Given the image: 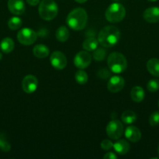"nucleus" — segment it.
I'll list each match as a JSON object with an SVG mask.
<instances>
[{"label":"nucleus","instance_id":"30","mask_svg":"<svg viewBox=\"0 0 159 159\" xmlns=\"http://www.w3.org/2000/svg\"><path fill=\"white\" fill-rule=\"evenodd\" d=\"M110 71L108 70L105 69V68H103V69L99 70L98 71V75L101 78V79H107L110 78Z\"/></svg>","mask_w":159,"mask_h":159},{"label":"nucleus","instance_id":"13","mask_svg":"<svg viewBox=\"0 0 159 159\" xmlns=\"http://www.w3.org/2000/svg\"><path fill=\"white\" fill-rule=\"evenodd\" d=\"M143 17L147 23H157L159 22V8L156 6L147 8L143 12Z\"/></svg>","mask_w":159,"mask_h":159},{"label":"nucleus","instance_id":"15","mask_svg":"<svg viewBox=\"0 0 159 159\" xmlns=\"http://www.w3.org/2000/svg\"><path fill=\"white\" fill-rule=\"evenodd\" d=\"M113 148L115 149V152L120 155H126L129 152L130 149L129 144L125 140H118L116 142L114 143Z\"/></svg>","mask_w":159,"mask_h":159},{"label":"nucleus","instance_id":"24","mask_svg":"<svg viewBox=\"0 0 159 159\" xmlns=\"http://www.w3.org/2000/svg\"><path fill=\"white\" fill-rule=\"evenodd\" d=\"M22 20L18 16H13L8 21V26L12 30H16L21 27Z\"/></svg>","mask_w":159,"mask_h":159},{"label":"nucleus","instance_id":"6","mask_svg":"<svg viewBox=\"0 0 159 159\" xmlns=\"http://www.w3.org/2000/svg\"><path fill=\"white\" fill-rule=\"evenodd\" d=\"M124 127L122 122L118 120H112L106 127V133L108 138L112 140H118L123 135Z\"/></svg>","mask_w":159,"mask_h":159},{"label":"nucleus","instance_id":"11","mask_svg":"<svg viewBox=\"0 0 159 159\" xmlns=\"http://www.w3.org/2000/svg\"><path fill=\"white\" fill-rule=\"evenodd\" d=\"M125 86V80L123 77L119 75H114L109 78L108 82V89L111 93H118Z\"/></svg>","mask_w":159,"mask_h":159},{"label":"nucleus","instance_id":"34","mask_svg":"<svg viewBox=\"0 0 159 159\" xmlns=\"http://www.w3.org/2000/svg\"><path fill=\"white\" fill-rule=\"evenodd\" d=\"M2 53L0 52V60H2Z\"/></svg>","mask_w":159,"mask_h":159},{"label":"nucleus","instance_id":"26","mask_svg":"<svg viewBox=\"0 0 159 159\" xmlns=\"http://www.w3.org/2000/svg\"><path fill=\"white\" fill-rule=\"evenodd\" d=\"M11 149V145L2 134H0V150L2 152H8Z\"/></svg>","mask_w":159,"mask_h":159},{"label":"nucleus","instance_id":"36","mask_svg":"<svg viewBox=\"0 0 159 159\" xmlns=\"http://www.w3.org/2000/svg\"><path fill=\"white\" fill-rule=\"evenodd\" d=\"M157 152H158V155H159V144H158V148H157Z\"/></svg>","mask_w":159,"mask_h":159},{"label":"nucleus","instance_id":"28","mask_svg":"<svg viewBox=\"0 0 159 159\" xmlns=\"http://www.w3.org/2000/svg\"><path fill=\"white\" fill-rule=\"evenodd\" d=\"M149 124L152 127H155V126L159 124V112L156 111L151 113V116L149 117Z\"/></svg>","mask_w":159,"mask_h":159},{"label":"nucleus","instance_id":"10","mask_svg":"<svg viewBox=\"0 0 159 159\" xmlns=\"http://www.w3.org/2000/svg\"><path fill=\"white\" fill-rule=\"evenodd\" d=\"M37 85H38L37 79L32 75L25 76L22 81V89L25 93L28 94L34 93L37 90Z\"/></svg>","mask_w":159,"mask_h":159},{"label":"nucleus","instance_id":"20","mask_svg":"<svg viewBox=\"0 0 159 159\" xmlns=\"http://www.w3.org/2000/svg\"><path fill=\"white\" fill-rule=\"evenodd\" d=\"M56 39L59 42H65L70 37V31L65 26H59L55 32Z\"/></svg>","mask_w":159,"mask_h":159},{"label":"nucleus","instance_id":"7","mask_svg":"<svg viewBox=\"0 0 159 159\" xmlns=\"http://www.w3.org/2000/svg\"><path fill=\"white\" fill-rule=\"evenodd\" d=\"M37 38V35L35 31L30 28H23L20 30L17 34V40L21 44L31 45L36 41Z\"/></svg>","mask_w":159,"mask_h":159},{"label":"nucleus","instance_id":"29","mask_svg":"<svg viewBox=\"0 0 159 159\" xmlns=\"http://www.w3.org/2000/svg\"><path fill=\"white\" fill-rule=\"evenodd\" d=\"M113 143L108 139H104L101 141V147L103 150L104 151H109L112 148H113Z\"/></svg>","mask_w":159,"mask_h":159},{"label":"nucleus","instance_id":"3","mask_svg":"<svg viewBox=\"0 0 159 159\" xmlns=\"http://www.w3.org/2000/svg\"><path fill=\"white\" fill-rule=\"evenodd\" d=\"M108 66L112 72L121 74L127 68V60L121 53L113 52L108 57Z\"/></svg>","mask_w":159,"mask_h":159},{"label":"nucleus","instance_id":"31","mask_svg":"<svg viewBox=\"0 0 159 159\" xmlns=\"http://www.w3.org/2000/svg\"><path fill=\"white\" fill-rule=\"evenodd\" d=\"M118 157L113 152H108L105 155L103 156V158L104 159H116Z\"/></svg>","mask_w":159,"mask_h":159},{"label":"nucleus","instance_id":"25","mask_svg":"<svg viewBox=\"0 0 159 159\" xmlns=\"http://www.w3.org/2000/svg\"><path fill=\"white\" fill-rule=\"evenodd\" d=\"M75 79H76V82L80 85H84L87 82L88 75L85 71H83V69H80L75 74Z\"/></svg>","mask_w":159,"mask_h":159},{"label":"nucleus","instance_id":"18","mask_svg":"<svg viewBox=\"0 0 159 159\" xmlns=\"http://www.w3.org/2000/svg\"><path fill=\"white\" fill-rule=\"evenodd\" d=\"M33 53L37 58H45L49 54V49L45 44H37L33 49Z\"/></svg>","mask_w":159,"mask_h":159},{"label":"nucleus","instance_id":"12","mask_svg":"<svg viewBox=\"0 0 159 159\" xmlns=\"http://www.w3.org/2000/svg\"><path fill=\"white\" fill-rule=\"evenodd\" d=\"M8 9L14 15H22L25 11L24 2L23 0H9Z\"/></svg>","mask_w":159,"mask_h":159},{"label":"nucleus","instance_id":"14","mask_svg":"<svg viewBox=\"0 0 159 159\" xmlns=\"http://www.w3.org/2000/svg\"><path fill=\"white\" fill-rule=\"evenodd\" d=\"M125 137L131 142H138L141 138V132L134 126H129L125 130Z\"/></svg>","mask_w":159,"mask_h":159},{"label":"nucleus","instance_id":"4","mask_svg":"<svg viewBox=\"0 0 159 159\" xmlns=\"http://www.w3.org/2000/svg\"><path fill=\"white\" fill-rule=\"evenodd\" d=\"M59 8L54 0H42L39 4L38 12L41 18L49 21L55 18Z\"/></svg>","mask_w":159,"mask_h":159},{"label":"nucleus","instance_id":"21","mask_svg":"<svg viewBox=\"0 0 159 159\" xmlns=\"http://www.w3.org/2000/svg\"><path fill=\"white\" fill-rule=\"evenodd\" d=\"M98 39L94 37H88L83 43V48L87 51H94L98 47Z\"/></svg>","mask_w":159,"mask_h":159},{"label":"nucleus","instance_id":"5","mask_svg":"<svg viewBox=\"0 0 159 159\" xmlns=\"http://www.w3.org/2000/svg\"><path fill=\"white\" fill-rule=\"evenodd\" d=\"M126 16V9L122 4L114 2L107 8L105 18L110 23H116L121 22Z\"/></svg>","mask_w":159,"mask_h":159},{"label":"nucleus","instance_id":"33","mask_svg":"<svg viewBox=\"0 0 159 159\" xmlns=\"http://www.w3.org/2000/svg\"><path fill=\"white\" fill-rule=\"evenodd\" d=\"M75 1L78 3H84V2H86L87 0H75Z\"/></svg>","mask_w":159,"mask_h":159},{"label":"nucleus","instance_id":"37","mask_svg":"<svg viewBox=\"0 0 159 159\" xmlns=\"http://www.w3.org/2000/svg\"><path fill=\"white\" fill-rule=\"evenodd\" d=\"M112 1H119V0H112Z\"/></svg>","mask_w":159,"mask_h":159},{"label":"nucleus","instance_id":"2","mask_svg":"<svg viewBox=\"0 0 159 159\" xmlns=\"http://www.w3.org/2000/svg\"><path fill=\"white\" fill-rule=\"evenodd\" d=\"M87 23V13L83 8L73 9L66 17V23L69 27L76 31L84 29Z\"/></svg>","mask_w":159,"mask_h":159},{"label":"nucleus","instance_id":"27","mask_svg":"<svg viewBox=\"0 0 159 159\" xmlns=\"http://www.w3.org/2000/svg\"><path fill=\"white\" fill-rule=\"evenodd\" d=\"M147 88L148 91L151 93H155L159 89V80L157 79H151L149 82H147Z\"/></svg>","mask_w":159,"mask_h":159},{"label":"nucleus","instance_id":"8","mask_svg":"<svg viewBox=\"0 0 159 159\" xmlns=\"http://www.w3.org/2000/svg\"><path fill=\"white\" fill-rule=\"evenodd\" d=\"M92 57L88 51H82L78 52L75 55L73 59L74 65L79 69H84L87 68L91 63Z\"/></svg>","mask_w":159,"mask_h":159},{"label":"nucleus","instance_id":"1","mask_svg":"<svg viewBox=\"0 0 159 159\" xmlns=\"http://www.w3.org/2000/svg\"><path fill=\"white\" fill-rule=\"evenodd\" d=\"M120 31L116 26H107L101 29L98 34V43L104 48H110L118 42L120 39Z\"/></svg>","mask_w":159,"mask_h":159},{"label":"nucleus","instance_id":"32","mask_svg":"<svg viewBox=\"0 0 159 159\" xmlns=\"http://www.w3.org/2000/svg\"><path fill=\"white\" fill-rule=\"evenodd\" d=\"M26 1L27 2V4L32 6H35L40 3V0H26Z\"/></svg>","mask_w":159,"mask_h":159},{"label":"nucleus","instance_id":"16","mask_svg":"<svg viewBox=\"0 0 159 159\" xmlns=\"http://www.w3.org/2000/svg\"><path fill=\"white\" fill-rule=\"evenodd\" d=\"M131 99L136 102H140L145 97L144 90L140 86H134L130 92Z\"/></svg>","mask_w":159,"mask_h":159},{"label":"nucleus","instance_id":"22","mask_svg":"<svg viewBox=\"0 0 159 159\" xmlns=\"http://www.w3.org/2000/svg\"><path fill=\"white\" fill-rule=\"evenodd\" d=\"M122 121L126 124H132L137 120V114L132 110H126L122 114Z\"/></svg>","mask_w":159,"mask_h":159},{"label":"nucleus","instance_id":"9","mask_svg":"<svg viewBox=\"0 0 159 159\" xmlns=\"http://www.w3.org/2000/svg\"><path fill=\"white\" fill-rule=\"evenodd\" d=\"M50 62L53 68L62 70L67 65V59L65 54L61 51H54L50 56Z\"/></svg>","mask_w":159,"mask_h":159},{"label":"nucleus","instance_id":"35","mask_svg":"<svg viewBox=\"0 0 159 159\" xmlns=\"http://www.w3.org/2000/svg\"><path fill=\"white\" fill-rule=\"evenodd\" d=\"M148 1H150V2H155V1H157V0H148Z\"/></svg>","mask_w":159,"mask_h":159},{"label":"nucleus","instance_id":"19","mask_svg":"<svg viewBox=\"0 0 159 159\" xmlns=\"http://www.w3.org/2000/svg\"><path fill=\"white\" fill-rule=\"evenodd\" d=\"M14 46L15 44H14L13 40L9 37L4 38L0 43V48L5 54H9V53L12 52V50L14 49Z\"/></svg>","mask_w":159,"mask_h":159},{"label":"nucleus","instance_id":"38","mask_svg":"<svg viewBox=\"0 0 159 159\" xmlns=\"http://www.w3.org/2000/svg\"><path fill=\"white\" fill-rule=\"evenodd\" d=\"M158 107H159V101H158Z\"/></svg>","mask_w":159,"mask_h":159},{"label":"nucleus","instance_id":"23","mask_svg":"<svg viewBox=\"0 0 159 159\" xmlns=\"http://www.w3.org/2000/svg\"><path fill=\"white\" fill-rule=\"evenodd\" d=\"M106 55H107V51L102 48H98L96 50L94 51L93 54V58L96 61H102L105 59Z\"/></svg>","mask_w":159,"mask_h":159},{"label":"nucleus","instance_id":"17","mask_svg":"<svg viewBox=\"0 0 159 159\" xmlns=\"http://www.w3.org/2000/svg\"><path fill=\"white\" fill-rule=\"evenodd\" d=\"M147 68L150 74L159 77V59L151 58L147 62Z\"/></svg>","mask_w":159,"mask_h":159}]
</instances>
